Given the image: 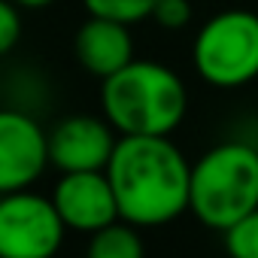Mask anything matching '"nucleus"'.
Listing matches in <instances>:
<instances>
[{"label":"nucleus","mask_w":258,"mask_h":258,"mask_svg":"<svg viewBox=\"0 0 258 258\" xmlns=\"http://www.w3.org/2000/svg\"><path fill=\"white\" fill-rule=\"evenodd\" d=\"M118 216L137 228L176 222L191 201V164L170 137H118L106 164Z\"/></svg>","instance_id":"f257e3e1"},{"label":"nucleus","mask_w":258,"mask_h":258,"mask_svg":"<svg viewBox=\"0 0 258 258\" xmlns=\"http://www.w3.org/2000/svg\"><path fill=\"white\" fill-rule=\"evenodd\" d=\"M100 112L118 137H170L188 112V91L170 67L134 58L100 79Z\"/></svg>","instance_id":"f03ea898"},{"label":"nucleus","mask_w":258,"mask_h":258,"mask_svg":"<svg viewBox=\"0 0 258 258\" xmlns=\"http://www.w3.org/2000/svg\"><path fill=\"white\" fill-rule=\"evenodd\" d=\"M188 210L213 231H228L258 210V149L231 140L204 152L191 164Z\"/></svg>","instance_id":"7ed1b4c3"},{"label":"nucleus","mask_w":258,"mask_h":258,"mask_svg":"<svg viewBox=\"0 0 258 258\" xmlns=\"http://www.w3.org/2000/svg\"><path fill=\"white\" fill-rule=\"evenodd\" d=\"M191 61L198 76L213 88H240L258 76V16L225 10L195 37Z\"/></svg>","instance_id":"20e7f679"},{"label":"nucleus","mask_w":258,"mask_h":258,"mask_svg":"<svg viewBox=\"0 0 258 258\" xmlns=\"http://www.w3.org/2000/svg\"><path fill=\"white\" fill-rule=\"evenodd\" d=\"M67 225L49 195L34 188L0 195V258H55Z\"/></svg>","instance_id":"39448f33"},{"label":"nucleus","mask_w":258,"mask_h":258,"mask_svg":"<svg viewBox=\"0 0 258 258\" xmlns=\"http://www.w3.org/2000/svg\"><path fill=\"white\" fill-rule=\"evenodd\" d=\"M49 131L22 106H0V195L34 188L49 170Z\"/></svg>","instance_id":"423d86ee"},{"label":"nucleus","mask_w":258,"mask_h":258,"mask_svg":"<svg viewBox=\"0 0 258 258\" xmlns=\"http://www.w3.org/2000/svg\"><path fill=\"white\" fill-rule=\"evenodd\" d=\"M115 143L118 131L106 121V115L73 112L49 127V164L58 173L106 170Z\"/></svg>","instance_id":"0eeeda50"},{"label":"nucleus","mask_w":258,"mask_h":258,"mask_svg":"<svg viewBox=\"0 0 258 258\" xmlns=\"http://www.w3.org/2000/svg\"><path fill=\"white\" fill-rule=\"evenodd\" d=\"M49 198L58 216L64 219L67 231H76V234H94L121 219L106 170L61 173Z\"/></svg>","instance_id":"6e6552de"},{"label":"nucleus","mask_w":258,"mask_h":258,"mask_svg":"<svg viewBox=\"0 0 258 258\" xmlns=\"http://www.w3.org/2000/svg\"><path fill=\"white\" fill-rule=\"evenodd\" d=\"M127 28L131 25L88 16L73 37V55H76L79 67L97 79H106V76L118 73L124 64H131L134 61V37Z\"/></svg>","instance_id":"1a4fd4ad"},{"label":"nucleus","mask_w":258,"mask_h":258,"mask_svg":"<svg viewBox=\"0 0 258 258\" xmlns=\"http://www.w3.org/2000/svg\"><path fill=\"white\" fill-rule=\"evenodd\" d=\"M85 258H146V246L140 237V228L131 222H112L94 234H88Z\"/></svg>","instance_id":"9d476101"},{"label":"nucleus","mask_w":258,"mask_h":258,"mask_svg":"<svg viewBox=\"0 0 258 258\" xmlns=\"http://www.w3.org/2000/svg\"><path fill=\"white\" fill-rule=\"evenodd\" d=\"M158 0H82V7L88 16H100V19H112L121 25H137L152 19Z\"/></svg>","instance_id":"9b49d317"},{"label":"nucleus","mask_w":258,"mask_h":258,"mask_svg":"<svg viewBox=\"0 0 258 258\" xmlns=\"http://www.w3.org/2000/svg\"><path fill=\"white\" fill-rule=\"evenodd\" d=\"M222 234L228 258H258V210H252Z\"/></svg>","instance_id":"f8f14e48"},{"label":"nucleus","mask_w":258,"mask_h":258,"mask_svg":"<svg viewBox=\"0 0 258 258\" xmlns=\"http://www.w3.org/2000/svg\"><path fill=\"white\" fill-rule=\"evenodd\" d=\"M22 40V7L16 0H0V58H7Z\"/></svg>","instance_id":"ddd939ff"},{"label":"nucleus","mask_w":258,"mask_h":258,"mask_svg":"<svg viewBox=\"0 0 258 258\" xmlns=\"http://www.w3.org/2000/svg\"><path fill=\"white\" fill-rule=\"evenodd\" d=\"M152 19L164 28V31H179L191 22V4L188 0H158Z\"/></svg>","instance_id":"4468645a"},{"label":"nucleus","mask_w":258,"mask_h":258,"mask_svg":"<svg viewBox=\"0 0 258 258\" xmlns=\"http://www.w3.org/2000/svg\"><path fill=\"white\" fill-rule=\"evenodd\" d=\"M16 4H19L22 10H46V7L55 4V0H16Z\"/></svg>","instance_id":"2eb2a0df"},{"label":"nucleus","mask_w":258,"mask_h":258,"mask_svg":"<svg viewBox=\"0 0 258 258\" xmlns=\"http://www.w3.org/2000/svg\"><path fill=\"white\" fill-rule=\"evenodd\" d=\"M4 97H7V94H4V79H0V106H4Z\"/></svg>","instance_id":"dca6fc26"}]
</instances>
